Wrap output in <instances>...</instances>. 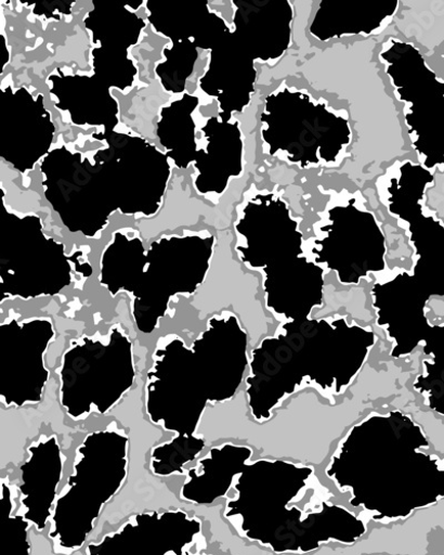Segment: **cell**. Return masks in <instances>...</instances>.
<instances>
[{"label":"cell","instance_id":"20","mask_svg":"<svg viewBox=\"0 0 444 555\" xmlns=\"http://www.w3.org/2000/svg\"><path fill=\"white\" fill-rule=\"evenodd\" d=\"M399 9L390 2H334L325 0L311 23L309 31L321 41L353 35H371L381 30Z\"/></svg>","mask_w":444,"mask_h":555},{"label":"cell","instance_id":"15","mask_svg":"<svg viewBox=\"0 0 444 555\" xmlns=\"http://www.w3.org/2000/svg\"><path fill=\"white\" fill-rule=\"evenodd\" d=\"M205 542L204 522L180 508L130 517L116 531L86 544V555H185Z\"/></svg>","mask_w":444,"mask_h":555},{"label":"cell","instance_id":"4","mask_svg":"<svg viewBox=\"0 0 444 555\" xmlns=\"http://www.w3.org/2000/svg\"><path fill=\"white\" fill-rule=\"evenodd\" d=\"M236 251L262 274L265 307L285 321L309 319L324 305L325 268L304 255L299 221L278 195L261 194L236 224Z\"/></svg>","mask_w":444,"mask_h":555},{"label":"cell","instance_id":"5","mask_svg":"<svg viewBox=\"0 0 444 555\" xmlns=\"http://www.w3.org/2000/svg\"><path fill=\"white\" fill-rule=\"evenodd\" d=\"M144 395L149 422L172 434L153 449L151 472L159 478L186 475L206 448L198 428L210 401L194 351L181 336L159 338Z\"/></svg>","mask_w":444,"mask_h":555},{"label":"cell","instance_id":"21","mask_svg":"<svg viewBox=\"0 0 444 555\" xmlns=\"http://www.w3.org/2000/svg\"><path fill=\"white\" fill-rule=\"evenodd\" d=\"M422 345L429 359L423 361L414 389L423 396L432 411L444 415V325L430 326Z\"/></svg>","mask_w":444,"mask_h":555},{"label":"cell","instance_id":"22","mask_svg":"<svg viewBox=\"0 0 444 555\" xmlns=\"http://www.w3.org/2000/svg\"><path fill=\"white\" fill-rule=\"evenodd\" d=\"M2 485L3 539L2 555H31V524L17 511L18 490L6 477Z\"/></svg>","mask_w":444,"mask_h":555},{"label":"cell","instance_id":"16","mask_svg":"<svg viewBox=\"0 0 444 555\" xmlns=\"http://www.w3.org/2000/svg\"><path fill=\"white\" fill-rule=\"evenodd\" d=\"M191 347L210 403L232 401L245 380L250 361L249 335L239 318L231 311L211 315Z\"/></svg>","mask_w":444,"mask_h":555},{"label":"cell","instance_id":"13","mask_svg":"<svg viewBox=\"0 0 444 555\" xmlns=\"http://www.w3.org/2000/svg\"><path fill=\"white\" fill-rule=\"evenodd\" d=\"M311 253L314 261L334 271L344 286L360 285L370 273L387 268L383 231L375 215L354 201L328 210Z\"/></svg>","mask_w":444,"mask_h":555},{"label":"cell","instance_id":"6","mask_svg":"<svg viewBox=\"0 0 444 555\" xmlns=\"http://www.w3.org/2000/svg\"><path fill=\"white\" fill-rule=\"evenodd\" d=\"M129 453L130 439L116 425L88 434L78 444L50 525L55 554L71 555L87 544L105 507L126 486Z\"/></svg>","mask_w":444,"mask_h":555},{"label":"cell","instance_id":"24","mask_svg":"<svg viewBox=\"0 0 444 555\" xmlns=\"http://www.w3.org/2000/svg\"><path fill=\"white\" fill-rule=\"evenodd\" d=\"M443 555H444V552H443Z\"/></svg>","mask_w":444,"mask_h":555},{"label":"cell","instance_id":"19","mask_svg":"<svg viewBox=\"0 0 444 555\" xmlns=\"http://www.w3.org/2000/svg\"><path fill=\"white\" fill-rule=\"evenodd\" d=\"M252 455L251 447L234 442L211 448L187 470L180 499L196 505H208L228 496Z\"/></svg>","mask_w":444,"mask_h":555},{"label":"cell","instance_id":"12","mask_svg":"<svg viewBox=\"0 0 444 555\" xmlns=\"http://www.w3.org/2000/svg\"><path fill=\"white\" fill-rule=\"evenodd\" d=\"M380 61L400 102L414 149L427 169L444 165V82L410 42L389 39Z\"/></svg>","mask_w":444,"mask_h":555},{"label":"cell","instance_id":"9","mask_svg":"<svg viewBox=\"0 0 444 555\" xmlns=\"http://www.w3.org/2000/svg\"><path fill=\"white\" fill-rule=\"evenodd\" d=\"M261 122L270 154L301 168L336 164L351 142L344 116L287 86L266 98Z\"/></svg>","mask_w":444,"mask_h":555},{"label":"cell","instance_id":"3","mask_svg":"<svg viewBox=\"0 0 444 555\" xmlns=\"http://www.w3.org/2000/svg\"><path fill=\"white\" fill-rule=\"evenodd\" d=\"M376 344L373 328L349 323L345 317L285 321L250 354L245 396L253 422H270L275 410L303 387L330 400L343 395Z\"/></svg>","mask_w":444,"mask_h":555},{"label":"cell","instance_id":"17","mask_svg":"<svg viewBox=\"0 0 444 555\" xmlns=\"http://www.w3.org/2000/svg\"><path fill=\"white\" fill-rule=\"evenodd\" d=\"M66 456L56 435L40 436L27 448L19 467L18 513L42 532L52 521L62 490Z\"/></svg>","mask_w":444,"mask_h":555},{"label":"cell","instance_id":"2","mask_svg":"<svg viewBox=\"0 0 444 555\" xmlns=\"http://www.w3.org/2000/svg\"><path fill=\"white\" fill-rule=\"evenodd\" d=\"M233 490L224 518L241 538L276 554L353 545L368 533V521L335 503L311 466L283 459L250 461Z\"/></svg>","mask_w":444,"mask_h":555},{"label":"cell","instance_id":"18","mask_svg":"<svg viewBox=\"0 0 444 555\" xmlns=\"http://www.w3.org/2000/svg\"><path fill=\"white\" fill-rule=\"evenodd\" d=\"M237 38L254 61L274 62L289 50L295 12L289 0L237 2Z\"/></svg>","mask_w":444,"mask_h":555},{"label":"cell","instance_id":"23","mask_svg":"<svg viewBox=\"0 0 444 555\" xmlns=\"http://www.w3.org/2000/svg\"><path fill=\"white\" fill-rule=\"evenodd\" d=\"M185 555H212V554H200V553H193V551L186 553Z\"/></svg>","mask_w":444,"mask_h":555},{"label":"cell","instance_id":"10","mask_svg":"<svg viewBox=\"0 0 444 555\" xmlns=\"http://www.w3.org/2000/svg\"><path fill=\"white\" fill-rule=\"evenodd\" d=\"M212 236L166 237L144 254L129 297L141 334H154L177 296L192 297L206 282L213 256Z\"/></svg>","mask_w":444,"mask_h":555},{"label":"cell","instance_id":"7","mask_svg":"<svg viewBox=\"0 0 444 555\" xmlns=\"http://www.w3.org/2000/svg\"><path fill=\"white\" fill-rule=\"evenodd\" d=\"M402 220L417 257L412 273L399 272L371 289L377 325L394 344L393 359L406 358L422 345L431 326L427 307L432 298L444 297V225L422 206L409 209Z\"/></svg>","mask_w":444,"mask_h":555},{"label":"cell","instance_id":"1","mask_svg":"<svg viewBox=\"0 0 444 555\" xmlns=\"http://www.w3.org/2000/svg\"><path fill=\"white\" fill-rule=\"evenodd\" d=\"M430 447L404 411L371 413L340 440L325 474L364 519L406 521L444 499V459Z\"/></svg>","mask_w":444,"mask_h":555},{"label":"cell","instance_id":"14","mask_svg":"<svg viewBox=\"0 0 444 555\" xmlns=\"http://www.w3.org/2000/svg\"><path fill=\"white\" fill-rule=\"evenodd\" d=\"M55 337L50 317L12 315L0 325V401L6 408L42 401L51 378L44 356Z\"/></svg>","mask_w":444,"mask_h":555},{"label":"cell","instance_id":"11","mask_svg":"<svg viewBox=\"0 0 444 555\" xmlns=\"http://www.w3.org/2000/svg\"><path fill=\"white\" fill-rule=\"evenodd\" d=\"M91 261L69 255L65 245L48 238L36 219L11 223L0 248V304L58 296L77 278H91Z\"/></svg>","mask_w":444,"mask_h":555},{"label":"cell","instance_id":"8","mask_svg":"<svg viewBox=\"0 0 444 555\" xmlns=\"http://www.w3.org/2000/svg\"><path fill=\"white\" fill-rule=\"evenodd\" d=\"M57 375L60 401L68 418L82 422L110 412L136 382L128 333L114 323L106 334L74 339L62 356Z\"/></svg>","mask_w":444,"mask_h":555}]
</instances>
